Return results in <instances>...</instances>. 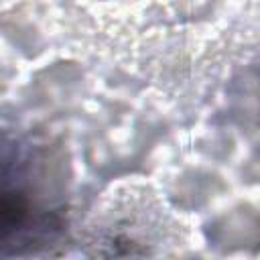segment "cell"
<instances>
[{"instance_id": "6da1fadb", "label": "cell", "mask_w": 260, "mask_h": 260, "mask_svg": "<svg viewBox=\"0 0 260 260\" xmlns=\"http://www.w3.org/2000/svg\"><path fill=\"white\" fill-rule=\"evenodd\" d=\"M55 230L57 217L35 195L24 162L0 156V256L47 246Z\"/></svg>"}]
</instances>
